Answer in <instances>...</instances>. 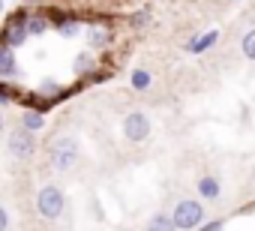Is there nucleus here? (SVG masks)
I'll use <instances>...</instances> for the list:
<instances>
[{"label":"nucleus","mask_w":255,"mask_h":231,"mask_svg":"<svg viewBox=\"0 0 255 231\" xmlns=\"http://www.w3.org/2000/svg\"><path fill=\"white\" fill-rule=\"evenodd\" d=\"M78 162V138L75 135H57L48 144V165L54 171H69Z\"/></svg>","instance_id":"1"},{"label":"nucleus","mask_w":255,"mask_h":231,"mask_svg":"<svg viewBox=\"0 0 255 231\" xmlns=\"http://www.w3.org/2000/svg\"><path fill=\"white\" fill-rule=\"evenodd\" d=\"M63 207H66V198H63V189L57 183H45L39 192H36V210L42 219H60L63 216Z\"/></svg>","instance_id":"2"},{"label":"nucleus","mask_w":255,"mask_h":231,"mask_svg":"<svg viewBox=\"0 0 255 231\" xmlns=\"http://www.w3.org/2000/svg\"><path fill=\"white\" fill-rule=\"evenodd\" d=\"M171 222L177 231H192L198 225H204V204L195 198H183L177 201V207L171 210Z\"/></svg>","instance_id":"3"},{"label":"nucleus","mask_w":255,"mask_h":231,"mask_svg":"<svg viewBox=\"0 0 255 231\" xmlns=\"http://www.w3.org/2000/svg\"><path fill=\"white\" fill-rule=\"evenodd\" d=\"M120 129H123V138H126V141L141 144V141L150 135V117H147L144 111H129V114L123 117Z\"/></svg>","instance_id":"4"},{"label":"nucleus","mask_w":255,"mask_h":231,"mask_svg":"<svg viewBox=\"0 0 255 231\" xmlns=\"http://www.w3.org/2000/svg\"><path fill=\"white\" fill-rule=\"evenodd\" d=\"M6 147H9V153H12L15 159H30V156H33V150H36V138H33V132H30V129L18 126V129H12V132H9Z\"/></svg>","instance_id":"5"},{"label":"nucleus","mask_w":255,"mask_h":231,"mask_svg":"<svg viewBox=\"0 0 255 231\" xmlns=\"http://www.w3.org/2000/svg\"><path fill=\"white\" fill-rule=\"evenodd\" d=\"M0 42L9 45V48H18V45L27 42V21H24V15H15L12 21H6V27H3V39H0Z\"/></svg>","instance_id":"6"},{"label":"nucleus","mask_w":255,"mask_h":231,"mask_svg":"<svg viewBox=\"0 0 255 231\" xmlns=\"http://www.w3.org/2000/svg\"><path fill=\"white\" fill-rule=\"evenodd\" d=\"M195 192H198V198H204V201H216V198L222 195V183H219V177L204 174V177H198Z\"/></svg>","instance_id":"7"},{"label":"nucleus","mask_w":255,"mask_h":231,"mask_svg":"<svg viewBox=\"0 0 255 231\" xmlns=\"http://www.w3.org/2000/svg\"><path fill=\"white\" fill-rule=\"evenodd\" d=\"M216 39H219V30H207V33H201V36H192L183 48H186L189 54H204V51H207Z\"/></svg>","instance_id":"8"},{"label":"nucleus","mask_w":255,"mask_h":231,"mask_svg":"<svg viewBox=\"0 0 255 231\" xmlns=\"http://www.w3.org/2000/svg\"><path fill=\"white\" fill-rule=\"evenodd\" d=\"M18 72V63H15V48L0 42V78H9Z\"/></svg>","instance_id":"9"},{"label":"nucleus","mask_w":255,"mask_h":231,"mask_svg":"<svg viewBox=\"0 0 255 231\" xmlns=\"http://www.w3.org/2000/svg\"><path fill=\"white\" fill-rule=\"evenodd\" d=\"M147 231H177V228H174V222H171L168 213H153L147 219Z\"/></svg>","instance_id":"10"},{"label":"nucleus","mask_w":255,"mask_h":231,"mask_svg":"<svg viewBox=\"0 0 255 231\" xmlns=\"http://www.w3.org/2000/svg\"><path fill=\"white\" fill-rule=\"evenodd\" d=\"M21 126L30 129V132H39V129L45 126V117H42L39 111H24V114H21Z\"/></svg>","instance_id":"11"},{"label":"nucleus","mask_w":255,"mask_h":231,"mask_svg":"<svg viewBox=\"0 0 255 231\" xmlns=\"http://www.w3.org/2000/svg\"><path fill=\"white\" fill-rule=\"evenodd\" d=\"M129 84H132V90H147V87L153 84V75H150L147 69H132Z\"/></svg>","instance_id":"12"},{"label":"nucleus","mask_w":255,"mask_h":231,"mask_svg":"<svg viewBox=\"0 0 255 231\" xmlns=\"http://www.w3.org/2000/svg\"><path fill=\"white\" fill-rule=\"evenodd\" d=\"M108 39H111V33H108L105 27H99V24H93V27L87 30V42H90V45H105Z\"/></svg>","instance_id":"13"},{"label":"nucleus","mask_w":255,"mask_h":231,"mask_svg":"<svg viewBox=\"0 0 255 231\" xmlns=\"http://www.w3.org/2000/svg\"><path fill=\"white\" fill-rule=\"evenodd\" d=\"M240 51H243V57H246V60H252V63H255V30L243 33V39H240Z\"/></svg>","instance_id":"14"},{"label":"nucleus","mask_w":255,"mask_h":231,"mask_svg":"<svg viewBox=\"0 0 255 231\" xmlns=\"http://www.w3.org/2000/svg\"><path fill=\"white\" fill-rule=\"evenodd\" d=\"M48 30V24H45V18H39V15H33V18H27V36H39V33H45Z\"/></svg>","instance_id":"15"},{"label":"nucleus","mask_w":255,"mask_h":231,"mask_svg":"<svg viewBox=\"0 0 255 231\" xmlns=\"http://www.w3.org/2000/svg\"><path fill=\"white\" fill-rule=\"evenodd\" d=\"M57 30L63 36H75L78 33V21H57Z\"/></svg>","instance_id":"16"},{"label":"nucleus","mask_w":255,"mask_h":231,"mask_svg":"<svg viewBox=\"0 0 255 231\" xmlns=\"http://www.w3.org/2000/svg\"><path fill=\"white\" fill-rule=\"evenodd\" d=\"M222 228H225V222H222V219H213V222L198 225V231H222Z\"/></svg>","instance_id":"17"},{"label":"nucleus","mask_w":255,"mask_h":231,"mask_svg":"<svg viewBox=\"0 0 255 231\" xmlns=\"http://www.w3.org/2000/svg\"><path fill=\"white\" fill-rule=\"evenodd\" d=\"M87 66H90V54H78L75 57V69L78 72H87Z\"/></svg>","instance_id":"18"},{"label":"nucleus","mask_w":255,"mask_h":231,"mask_svg":"<svg viewBox=\"0 0 255 231\" xmlns=\"http://www.w3.org/2000/svg\"><path fill=\"white\" fill-rule=\"evenodd\" d=\"M6 228H9V210L0 207V231H6Z\"/></svg>","instance_id":"19"},{"label":"nucleus","mask_w":255,"mask_h":231,"mask_svg":"<svg viewBox=\"0 0 255 231\" xmlns=\"http://www.w3.org/2000/svg\"><path fill=\"white\" fill-rule=\"evenodd\" d=\"M6 102H9V93H6L3 87H0V105H6Z\"/></svg>","instance_id":"20"},{"label":"nucleus","mask_w":255,"mask_h":231,"mask_svg":"<svg viewBox=\"0 0 255 231\" xmlns=\"http://www.w3.org/2000/svg\"><path fill=\"white\" fill-rule=\"evenodd\" d=\"M0 135H3V114H0Z\"/></svg>","instance_id":"21"},{"label":"nucleus","mask_w":255,"mask_h":231,"mask_svg":"<svg viewBox=\"0 0 255 231\" xmlns=\"http://www.w3.org/2000/svg\"><path fill=\"white\" fill-rule=\"evenodd\" d=\"M231 3H237V0H231Z\"/></svg>","instance_id":"22"}]
</instances>
